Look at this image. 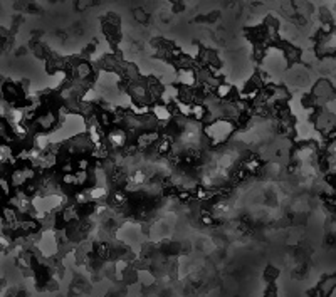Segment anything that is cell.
I'll use <instances>...</instances> for the list:
<instances>
[{
	"instance_id": "1",
	"label": "cell",
	"mask_w": 336,
	"mask_h": 297,
	"mask_svg": "<svg viewBox=\"0 0 336 297\" xmlns=\"http://www.w3.org/2000/svg\"><path fill=\"white\" fill-rule=\"evenodd\" d=\"M235 124L229 119H215L207 124H202V134L209 148H219L227 144L235 134Z\"/></svg>"
},
{
	"instance_id": "2",
	"label": "cell",
	"mask_w": 336,
	"mask_h": 297,
	"mask_svg": "<svg viewBox=\"0 0 336 297\" xmlns=\"http://www.w3.org/2000/svg\"><path fill=\"white\" fill-rule=\"evenodd\" d=\"M333 289H334V277H328V279H324L318 285V294L321 297H328L329 292H333Z\"/></svg>"
},
{
	"instance_id": "3",
	"label": "cell",
	"mask_w": 336,
	"mask_h": 297,
	"mask_svg": "<svg viewBox=\"0 0 336 297\" xmlns=\"http://www.w3.org/2000/svg\"><path fill=\"white\" fill-rule=\"evenodd\" d=\"M264 297H278V294H276V290H274V289H269V290L264 294Z\"/></svg>"
}]
</instances>
